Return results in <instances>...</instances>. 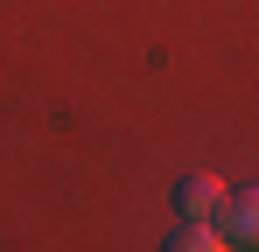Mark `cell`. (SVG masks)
I'll list each match as a JSON object with an SVG mask.
<instances>
[{"mask_svg":"<svg viewBox=\"0 0 259 252\" xmlns=\"http://www.w3.org/2000/svg\"><path fill=\"white\" fill-rule=\"evenodd\" d=\"M175 210H182L189 224H217V210H224V182L203 175V168H189V175L175 182Z\"/></svg>","mask_w":259,"mask_h":252,"instance_id":"obj_1","label":"cell"},{"mask_svg":"<svg viewBox=\"0 0 259 252\" xmlns=\"http://www.w3.org/2000/svg\"><path fill=\"white\" fill-rule=\"evenodd\" d=\"M217 231H224L231 245L259 252V182H252V189H238V196H224V210H217Z\"/></svg>","mask_w":259,"mask_h":252,"instance_id":"obj_2","label":"cell"},{"mask_svg":"<svg viewBox=\"0 0 259 252\" xmlns=\"http://www.w3.org/2000/svg\"><path fill=\"white\" fill-rule=\"evenodd\" d=\"M161 252H224V231H210V224H175L168 238H161Z\"/></svg>","mask_w":259,"mask_h":252,"instance_id":"obj_3","label":"cell"}]
</instances>
